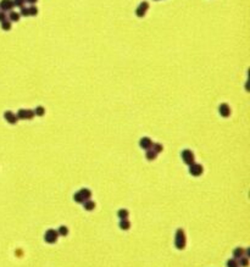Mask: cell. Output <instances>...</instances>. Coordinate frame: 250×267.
Returning <instances> with one entry per match:
<instances>
[{"label": "cell", "mask_w": 250, "mask_h": 267, "mask_svg": "<svg viewBox=\"0 0 250 267\" xmlns=\"http://www.w3.org/2000/svg\"><path fill=\"white\" fill-rule=\"evenodd\" d=\"M187 245V237L182 228H178L174 234V247L178 250H183Z\"/></svg>", "instance_id": "6da1fadb"}, {"label": "cell", "mask_w": 250, "mask_h": 267, "mask_svg": "<svg viewBox=\"0 0 250 267\" xmlns=\"http://www.w3.org/2000/svg\"><path fill=\"white\" fill-rule=\"evenodd\" d=\"M58 239H59L58 230L54 229V228L48 229V230L45 232V234H44V240H45V243H48V244H55V243L58 242Z\"/></svg>", "instance_id": "7a4b0ae2"}, {"label": "cell", "mask_w": 250, "mask_h": 267, "mask_svg": "<svg viewBox=\"0 0 250 267\" xmlns=\"http://www.w3.org/2000/svg\"><path fill=\"white\" fill-rule=\"evenodd\" d=\"M181 157L183 160V162L186 165H192L195 162V156H194V153L189 149H184L182 153H181Z\"/></svg>", "instance_id": "3957f363"}, {"label": "cell", "mask_w": 250, "mask_h": 267, "mask_svg": "<svg viewBox=\"0 0 250 267\" xmlns=\"http://www.w3.org/2000/svg\"><path fill=\"white\" fill-rule=\"evenodd\" d=\"M17 118L19 120H33V117L36 116L34 115V111L33 110H29V109H20L16 114Z\"/></svg>", "instance_id": "277c9868"}, {"label": "cell", "mask_w": 250, "mask_h": 267, "mask_svg": "<svg viewBox=\"0 0 250 267\" xmlns=\"http://www.w3.org/2000/svg\"><path fill=\"white\" fill-rule=\"evenodd\" d=\"M203 172H204V167H203L200 164L194 162V164L189 165V173H191L192 176H194V177H199V176H201V174H203Z\"/></svg>", "instance_id": "5b68a950"}, {"label": "cell", "mask_w": 250, "mask_h": 267, "mask_svg": "<svg viewBox=\"0 0 250 267\" xmlns=\"http://www.w3.org/2000/svg\"><path fill=\"white\" fill-rule=\"evenodd\" d=\"M148 9H149V2L148 1H142L139 4V6L135 9V15L138 17H144L145 14H147V11H148Z\"/></svg>", "instance_id": "8992f818"}, {"label": "cell", "mask_w": 250, "mask_h": 267, "mask_svg": "<svg viewBox=\"0 0 250 267\" xmlns=\"http://www.w3.org/2000/svg\"><path fill=\"white\" fill-rule=\"evenodd\" d=\"M4 118L7 123L10 124H16L19 122V118L16 116V114H14L12 111H5L4 112Z\"/></svg>", "instance_id": "52a82bcc"}, {"label": "cell", "mask_w": 250, "mask_h": 267, "mask_svg": "<svg viewBox=\"0 0 250 267\" xmlns=\"http://www.w3.org/2000/svg\"><path fill=\"white\" fill-rule=\"evenodd\" d=\"M218 114L222 116V117H228L230 115H231V107H230V105L226 103H222L220 106H218Z\"/></svg>", "instance_id": "ba28073f"}, {"label": "cell", "mask_w": 250, "mask_h": 267, "mask_svg": "<svg viewBox=\"0 0 250 267\" xmlns=\"http://www.w3.org/2000/svg\"><path fill=\"white\" fill-rule=\"evenodd\" d=\"M14 1L12 0H0V10L6 12V11H11L14 9Z\"/></svg>", "instance_id": "9c48e42d"}, {"label": "cell", "mask_w": 250, "mask_h": 267, "mask_svg": "<svg viewBox=\"0 0 250 267\" xmlns=\"http://www.w3.org/2000/svg\"><path fill=\"white\" fill-rule=\"evenodd\" d=\"M139 146H140L142 149H144V150H149V149H151V146H153V140H151L149 137H143V138H140V140H139Z\"/></svg>", "instance_id": "30bf717a"}, {"label": "cell", "mask_w": 250, "mask_h": 267, "mask_svg": "<svg viewBox=\"0 0 250 267\" xmlns=\"http://www.w3.org/2000/svg\"><path fill=\"white\" fill-rule=\"evenodd\" d=\"M78 193L81 194V196H82V199H83L84 201H87V200H89V199L92 198V192H90V189H88V188H82V189H79Z\"/></svg>", "instance_id": "8fae6325"}, {"label": "cell", "mask_w": 250, "mask_h": 267, "mask_svg": "<svg viewBox=\"0 0 250 267\" xmlns=\"http://www.w3.org/2000/svg\"><path fill=\"white\" fill-rule=\"evenodd\" d=\"M242 256H245V249H243V248H240V247L235 248V249L233 250V259L238 260V259H240Z\"/></svg>", "instance_id": "7c38bea8"}, {"label": "cell", "mask_w": 250, "mask_h": 267, "mask_svg": "<svg viewBox=\"0 0 250 267\" xmlns=\"http://www.w3.org/2000/svg\"><path fill=\"white\" fill-rule=\"evenodd\" d=\"M117 217L120 220H127L129 217V211L127 209H120L117 211Z\"/></svg>", "instance_id": "4fadbf2b"}, {"label": "cell", "mask_w": 250, "mask_h": 267, "mask_svg": "<svg viewBox=\"0 0 250 267\" xmlns=\"http://www.w3.org/2000/svg\"><path fill=\"white\" fill-rule=\"evenodd\" d=\"M82 205H83V209H84L86 211H93V210L95 209L96 204L94 203V201H93V200H90V199H89V200L84 201Z\"/></svg>", "instance_id": "5bb4252c"}, {"label": "cell", "mask_w": 250, "mask_h": 267, "mask_svg": "<svg viewBox=\"0 0 250 267\" xmlns=\"http://www.w3.org/2000/svg\"><path fill=\"white\" fill-rule=\"evenodd\" d=\"M118 227H120V229H122V230H128V229L131 228V222H129L128 218H127V220H120Z\"/></svg>", "instance_id": "9a60e30c"}, {"label": "cell", "mask_w": 250, "mask_h": 267, "mask_svg": "<svg viewBox=\"0 0 250 267\" xmlns=\"http://www.w3.org/2000/svg\"><path fill=\"white\" fill-rule=\"evenodd\" d=\"M20 14L19 12H16V11H10V14H9V16H7V20L10 21V22H19L20 21Z\"/></svg>", "instance_id": "2e32d148"}, {"label": "cell", "mask_w": 250, "mask_h": 267, "mask_svg": "<svg viewBox=\"0 0 250 267\" xmlns=\"http://www.w3.org/2000/svg\"><path fill=\"white\" fill-rule=\"evenodd\" d=\"M156 157H157V154L153 151L151 149H149V150H147V153H145V159L148 160V161H154L156 160Z\"/></svg>", "instance_id": "e0dca14e"}, {"label": "cell", "mask_w": 250, "mask_h": 267, "mask_svg": "<svg viewBox=\"0 0 250 267\" xmlns=\"http://www.w3.org/2000/svg\"><path fill=\"white\" fill-rule=\"evenodd\" d=\"M237 261H238L239 267H248L249 266V257H247V256H242V257H240V259H238Z\"/></svg>", "instance_id": "ac0fdd59"}, {"label": "cell", "mask_w": 250, "mask_h": 267, "mask_svg": "<svg viewBox=\"0 0 250 267\" xmlns=\"http://www.w3.org/2000/svg\"><path fill=\"white\" fill-rule=\"evenodd\" d=\"M56 230H58L59 237H60V235H61V237H66V235L68 234V228H67L66 226H64V225L59 227Z\"/></svg>", "instance_id": "d6986e66"}, {"label": "cell", "mask_w": 250, "mask_h": 267, "mask_svg": "<svg viewBox=\"0 0 250 267\" xmlns=\"http://www.w3.org/2000/svg\"><path fill=\"white\" fill-rule=\"evenodd\" d=\"M151 150H153V151H155L156 154H160V153H162V150H164V146H162V144H160V143H153Z\"/></svg>", "instance_id": "ffe728a7"}, {"label": "cell", "mask_w": 250, "mask_h": 267, "mask_svg": "<svg viewBox=\"0 0 250 267\" xmlns=\"http://www.w3.org/2000/svg\"><path fill=\"white\" fill-rule=\"evenodd\" d=\"M33 111H34V115H36V116H39V117L44 116V114H45V109H44L43 106H37Z\"/></svg>", "instance_id": "44dd1931"}, {"label": "cell", "mask_w": 250, "mask_h": 267, "mask_svg": "<svg viewBox=\"0 0 250 267\" xmlns=\"http://www.w3.org/2000/svg\"><path fill=\"white\" fill-rule=\"evenodd\" d=\"M1 29L2 31H10L11 29V22L9 20H5L4 22H1Z\"/></svg>", "instance_id": "7402d4cb"}, {"label": "cell", "mask_w": 250, "mask_h": 267, "mask_svg": "<svg viewBox=\"0 0 250 267\" xmlns=\"http://www.w3.org/2000/svg\"><path fill=\"white\" fill-rule=\"evenodd\" d=\"M28 11H29V16H37L38 15V7L34 5H31L28 7Z\"/></svg>", "instance_id": "603a6c76"}, {"label": "cell", "mask_w": 250, "mask_h": 267, "mask_svg": "<svg viewBox=\"0 0 250 267\" xmlns=\"http://www.w3.org/2000/svg\"><path fill=\"white\" fill-rule=\"evenodd\" d=\"M227 267H239L238 261H237L235 259H230V260L227 261Z\"/></svg>", "instance_id": "cb8c5ba5"}, {"label": "cell", "mask_w": 250, "mask_h": 267, "mask_svg": "<svg viewBox=\"0 0 250 267\" xmlns=\"http://www.w3.org/2000/svg\"><path fill=\"white\" fill-rule=\"evenodd\" d=\"M19 14H20V16H24V17L29 16V11H28V7H24V6H22V7H21V11H20Z\"/></svg>", "instance_id": "d4e9b609"}, {"label": "cell", "mask_w": 250, "mask_h": 267, "mask_svg": "<svg viewBox=\"0 0 250 267\" xmlns=\"http://www.w3.org/2000/svg\"><path fill=\"white\" fill-rule=\"evenodd\" d=\"M73 200H75L77 204H83V203H84V200L82 199V196H81V194H79L78 192L73 195Z\"/></svg>", "instance_id": "484cf974"}, {"label": "cell", "mask_w": 250, "mask_h": 267, "mask_svg": "<svg viewBox=\"0 0 250 267\" xmlns=\"http://www.w3.org/2000/svg\"><path fill=\"white\" fill-rule=\"evenodd\" d=\"M14 1V6H17V7H22L26 2V0H12Z\"/></svg>", "instance_id": "4316f807"}, {"label": "cell", "mask_w": 250, "mask_h": 267, "mask_svg": "<svg viewBox=\"0 0 250 267\" xmlns=\"http://www.w3.org/2000/svg\"><path fill=\"white\" fill-rule=\"evenodd\" d=\"M5 20H7L6 12H4V11H0V23H1V22H4Z\"/></svg>", "instance_id": "83f0119b"}, {"label": "cell", "mask_w": 250, "mask_h": 267, "mask_svg": "<svg viewBox=\"0 0 250 267\" xmlns=\"http://www.w3.org/2000/svg\"><path fill=\"white\" fill-rule=\"evenodd\" d=\"M37 1H38V0H26V2H29L31 5H34Z\"/></svg>", "instance_id": "f1b7e54d"}, {"label": "cell", "mask_w": 250, "mask_h": 267, "mask_svg": "<svg viewBox=\"0 0 250 267\" xmlns=\"http://www.w3.org/2000/svg\"><path fill=\"white\" fill-rule=\"evenodd\" d=\"M245 256H247V257L250 256V249H245Z\"/></svg>", "instance_id": "f546056e"}]
</instances>
